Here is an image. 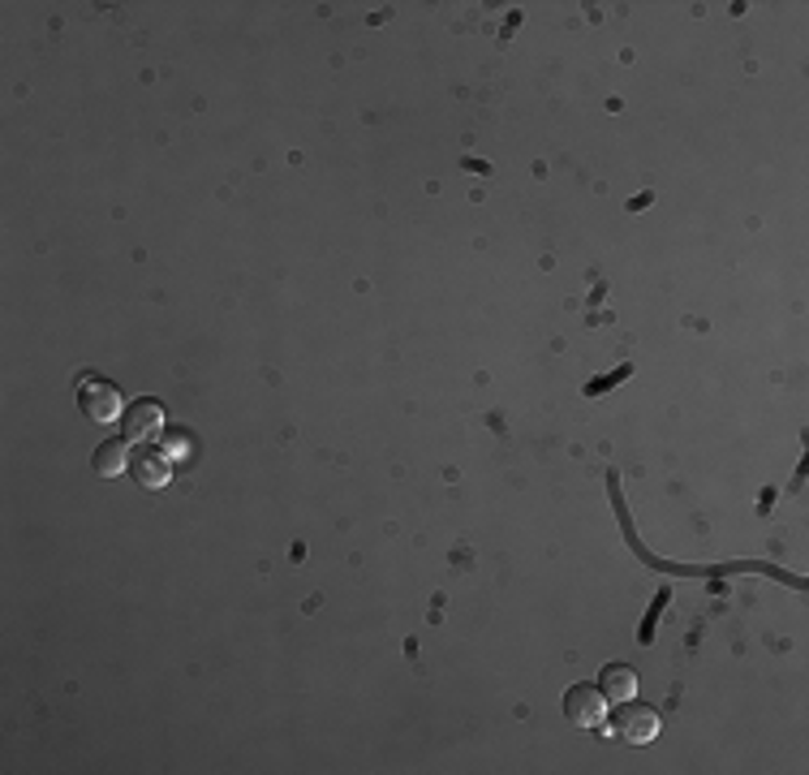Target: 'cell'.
Returning <instances> with one entry per match:
<instances>
[{
    "mask_svg": "<svg viewBox=\"0 0 809 775\" xmlns=\"http://www.w3.org/2000/svg\"><path fill=\"white\" fill-rule=\"evenodd\" d=\"M603 737H620L624 745H650L659 737V711L646 703H615L611 724H603Z\"/></svg>",
    "mask_w": 809,
    "mask_h": 775,
    "instance_id": "6da1fadb",
    "label": "cell"
},
{
    "mask_svg": "<svg viewBox=\"0 0 809 775\" xmlns=\"http://www.w3.org/2000/svg\"><path fill=\"white\" fill-rule=\"evenodd\" d=\"M78 410H82L86 423L95 426H108L126 419V401H121V392L108 379H82L78 384Z\"/></svg>",
    "mask_w": 809,
    "mask_h": 775,
    "instance_id": "7a4b0ae2",
    "label": "cell"
},
{
    "mask_svg": "<svg viewBox=\"0 0 809 775\" xmlns=\"http://www.w3.org/2000/svg\"><path fill=\"white\" fill-rule=\"evenodd\" d=\"M607 711H611V703L603 698L599 685H573L564 694V719L577 724V728H603Z\"/></svg>",
    "mask_w": 809,
    "mask_h": 775,
    "instance_id": "3957f363",
    "label": "cell"
},
{
    "mask_svg": "<svg viewBox=\"0 0 809 775\" xmlns=\"http://www.w3.org/2000/svg\"><path fill=\"white\" fill-rule=\"evenodd\" d=\"M130 474H134V483L142 492H164L168 479H173V461H168V453H160V448H142V453H134Z\"/></svg>",
    "mask_w": 809,
    "mask_h": 775,
    "instance_id": "277c9868",
    "label": "cell"
},
{
    "mask_svg": "<svg viewBox=\"0 0 809 775\" xmlns=\"http://www.w3.org/2000/svg\"><path fill=\"white\" fill-rule=\"evenodd\" d=\"M164 431V406L160 401H134L121 419V435L130 444H142V439H155Z\"/></svg>",
    "mask_w": 809,
    "mask_h": 775,
    "instance_id": "5b68a950",
    "label": "cell"
},
{
    "mask_svg": "<svg viewBox=\"0 0 809 775\" xmlns=\"http://www.w3.org/2000/svg\"><path fill=\"white\" fill-rule=\"evenodd\" d=\"M91 466H95V474H99V479H121V474H126V470L134 466L130 439H126V435H117V439H104V444L95 448Z\"/></svg>",
    "mask_w": 809,
    "mask_h": 775,
    "instance_id": "8992f818",
    "label": "cell"
},
{
    "mask_svg": "<svg viewBox=\"0 0 809 775\" xmlns=\"http://www.w3.org/2000/svg\"><path fill=\"white\" fill-rule=\"evenodd\" d=\"M599 690H603L607 703H629V698L637 694V677H633V668H624V664H607L603 677H599Z\"/></svg>",
    "mask_w": 809,
    "mask_h": 775,
    "instance_id": "52a82bcc",
    "label": "cell"
}]
</instances>
